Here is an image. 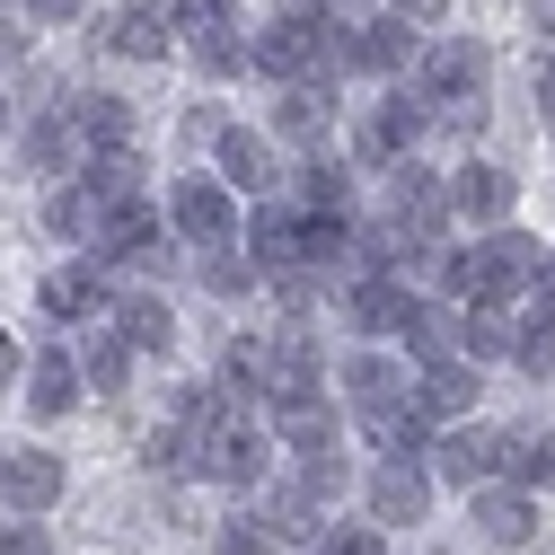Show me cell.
Masks as SVG:
<instances>
[{
	"mask_svg": "<svg viewBox=\"0 0 555 555\" xmlns=\"http://www.w3.org/2000/svg\"><path fill=\"white\" fill-rule=\"evenodd\" d=\"M44 230H53V238H89V247H98V238H106V203H98L89 185H53V194H44Z\"/></svg>",
	"mask_w": 555,
	"mask_h": 555,
	"instance_id": "484cf974",
	"label": "cell"
},
{
	"mask_svg": "<svg viewBox=\"0 0 555 555\" xmlns=\"http://www.w3.org/2000/svg\"><path fill=\"white\" fill-rule=\"evenodd\" d=\"M318 555H388V546H379V529H326Z\"/></svg>",
	"mask_w": 555,
	"mask_h": 555,
	"instance_id": "7bdbcfd3",
	"label": "cell"
},
{
	"mask_svg": "<svg viewBox=\"0 0 555 555\" xmlns=\"http://www.w3.org/2000/svg\"><path fill=\"white\" fill-rule=\"evenodd\" d=\"M221 388H230V397H256V388H264V344H256V335H230V353H221Z\"/></svg>",
	"mask_w": 555,
	"mask_h": 555,
	"instance_id": "ab89813d",
	"label": "cell"
},
{
	"mask_svg": "<svg viewBox=\"0 0 555 555\" xmlns=\"http://www.w3.org/2000/svg\"><path fill=\"white\" fill-rule=\"evenodd\" d=\"M18 53V18H0V62H10Z\"/></svg>",
	"mask_w": 555,
	"mask_h": 555,
	"instance_id": "816d5d0a",
	"label": "cell"
},
{
	"mask_svg": "<svg viewBox=\"0 0 555 555\" xmlns=\"http://www.w3.org/2000/svg\"><path fill=\"white\" fill-rule=\"evenodd\" d=\"M529 292H538V318L555 326V247H546V264H538V283H529Z\"/></svg>",
	"mask_w": 555,
	"mask_h": 555,
	"instance_id": "f6af8a7d",
	"label": "cell"
},
{
	"mask_svg": "<svg viewBox=\"0 0 555 555\" xmlns=\"http://www.w3.org/2000/svg\"><path fill=\"white\" fill-rule=\"evenodd\" d=\"M538 36H555V0H538Z\"/></svg>",
	"mask_w": 555,
	"mask_h": 555,
	"instance_id": "f5cc1de1",
	"label": "cell"
},
{
	"mask_svg": "<svg viewBox=\"0 0 555 555\" xmlns=\"http://www.w3.org/2000/svg\"><path fill=\"white\" fill-rule=\"evenodd\" d=\"M362 503H371V529H414V520L433 512V476L405 467V459H388V467H371Z\"/></svg>",
	"mask_w": 555,
	"mask_h": 555,
	"instance_id": "52a82bcc",
	"label": "cell"
},
{
	"mask_svg": "<svg viewBox=\"0 0 555 555\" xmlns=\"http://www.w3.org/2000/svg\"><path fill=\"white\" fill-rule=\"evenodd\" d=\"M203 292H221V300H238L247 283H256V256H238V247H203Z\"/></svg>",
	"mask_w": 555,
	"mask_h": 555,
	"instance_id": "74e56055",
	"label": "cell"
},
{
	"mask_svg": "<svg viewBox=\"0 0 555 555\" xmlns=\"http://www.w3.org/2000/svg\"><path fill=\"white\" fill-rule=\"evenodd\" d=\"M142 459H151L159 476H203V433H185V424H159V433L142 441Z\"/></svg>",
	"mask_w": 555,
	"mask_h": 555,
	"instance_id": "8d00e7d4",
	"label": "cell"
},
{
	"mask_svg": "<svg viewBox=\"0 0 555 555\" xmlns=\"http://www.w3.org/2000/svg\"><path fill=\"white\" fill-rule=\"evenodd\" d=\"M256 62V36L238 27V18H212V27H194V72L203 80H238Z\"/></svg>",
	"mask_w": 555,
	"mask_h": 555,
	"instance_id": "603a6c76",
	"label": "cell"
},
{
	"mask_svg": "<svg viewBox=\"0 0 555 555\" xmlns=\"http://www.w3.org/2000/svg\"><path fill=\"white\" fill-rule=\"evenodd\" d=\"M0 555H44V529L18 520V529H0Z\"/></svg>",
	"mask_w": 555,
	"mask_h": 555,
	"instance_id": "ee69618b",
	"label": "cell"
},
{
	"mask_svg": "<svg viewBox=\"0 0 555 555\" xmlns=\"http://www.w3.org/2000/svg\"><path fill=\"white\" fill-rule=\"evenodd\" d=\"M212 555H283V538L264 529V512H238V520L212 529Z\"/></svg>",
	"mask_w": 555,
	"mask_h": 555,
	"instance_id": "f35d334b",
	"label": "cell"
},
{
	"mask_svg": "<svg viewBox=\"0 0 555 555\" xmlns=\"http://www.w3.org/2000/svg\"><path fill=\"white\" fill-rule=\"evenodd\" d=\"M414 309H424V300H414L397 273H353V283H344V318H353L362 335H405Z\"/></svg>",
	"mask_w": 555,
	"mask_h": 555,
	"instance_id": "ba28073f",
	"label": "cell"
},
{
	"mask_svg": "<svg viewBox=\"0 0 555 555\" xmlns=\"http://www.w3.org/2000/svg\"><path fill=\"white\" fill-rule=\"evenodd\" d=\"M300 203H309V221H353V168L309 159L300 168Z\"/></svg>",
	"mask_w": 555,
	"mask_h": 555,
	"instance_id": "4316f807",
	"label": "cell"
},
{
	"mask_svg": "<svg viewBox=\"0 0 555 555\" xmlns=\"http://www.w3.org/2000/svg\"><path fill=\"white\" fill-rule=\"evenodd\" d=\"M80 379H89L98 397H124V388H132V344H124L115 326H98V335H89V362H80Z\"/></svg>",
	"mask_w": 555,
	"mask_h": 555,
	"instance_id": "f546056e",
	"label": "cell"
},
{
	"mask_svg": "<svg viewBox=\"0 0 555 555\" xmlns=\"http://www.w3.org/2000/svg\"><path fill=\"white\" fill-rule=\"evenodd\" d=\"M459 353H467V362H503V353H520V326H512L503 309H467V318H459Z\"/></svg>",
	"mask_w": 555,
	"mask_h": 555,
	"instance_id": "f1b7e54d",
	"label": "cell"
},
{
	"mask_svg": "<svg viewBox=\"0 0 555 555\" xmlns=\"http://www.w3.org/2000/svg\"><path fill=\"white\" fill-rule=\"evenodd\" d=\"M80 362L72 353H53V344H44V353H36V371H27V405H36V424H53V414H72L80 405Z\"/></svg>",
	"mask_w": 555,
	"mask_h": 555,
	"instance_id": "d6986e66",
	"label": "cell"
},
{
	"mask_svg": "<svg viewBox=\"0 0 555 555\" xmlns=\"http://www.w3.org/2000/svg\"><path fill=\"white\" fill-rule=\"evenodd\" d=\"M27 10H36V18H80L89 0H27Z\"/></svg>",
	"mask_w": 555,
	"mask_h": 555,
	"instance_id": "681fc988",
	"label": "cell"
},
{
	"mask_svg": "<svg viewBox=\"0 0 555 555\" xmlns=\"http://www.w3.org/2000/svg\"><path fill=\"white\" fill-rule=\"evenodd\" d=\"M467 520L485 529V546H529V538H538V503H529V485H485Z\"/></svg>",
	"mask_w": 555,
	"mask_h": 555,
	"instance_id": "2e32d148",
	"label": "cell"
},
{
	"mask_svg": "<svg viewBox=\"0 0 555 555\" xmlns=\"http://www.w3.org/2000/svg\"><path fill=\"white\" fill-rule=\"evenodd\" d=\"M450 177H433L424 159H397L388 168V221L414 238V247H441V230H450Z\"/></svg>",
	"mask_w": 555,
	"mask_h": 555,
	"instance_id": "3957f363",
	"label": "cell"
},
{
	"mask_svg": "<svg viewBox=\"0 0 555 555\" xmlns=\"http://www.w3.org/2000/svg\"><path fill=\"white\" fill-rule=\"evenodd\" d=\"M326 362H318V344L309 335H283V344H264V397L273 405H292V397H318Z\"/></svg>",
	"mask_w": 555,
	"mask_h": 555,
	"instance_id": "e0dca14e",
	"label": "cell"
},
{
	"mask_svg": "<svg viewBox=\"0 0 555 555\" xmlns=\"http://www.w3.org/2000/svg\"><path fill=\"white\" fill-rule=\"evenodd\" d=\"M450 203H459V212L467 221H485V230H503L512 221V203H520V185L494 168V159H467L459 177H450Z\"/></svg>",
	"mask_w": 555,
	"mask_h": 555,
	"instance_id": "9a60e30c",
	"label": "cell"
},
{
	"mask_svg": "<svg viewBox=\"0 0 555 555\" xmlns=\"http://www.w3.org/2000/svg\"><path fill=\"white\" fill-rule=\"evenodd\" d=\"M538 115L555 124V62H538Z\"/></svg>",
	"mask_w": 555,
	"mask_h": 555,
	"instance_id": "c3c4849f",
	"label": "cell"
},
{
	"mask_svg": "<svg viewBox=\"0 0 555 555\" xmlns=\"http://www.w3.org/2000/svg\"><path fill=\"white\" fill-rule=\"evenodd\" d=\"M247 256H256V273H300L309 264V221L283 212V203H256L247 212Z\"/></svg>",
	"mask_w": 555,
	"mask_h": 555,
	"instance_id": "30bf717a",
	"label": "cell"
},
{
	"mask_svg": "<svg viewBox=\"0 0 555 555\" xmlns=\"http://www.w3.org/2000/svg\"><path fill=\"white\" fill-rule=\"evenodd\" d=\"M273 424H283L292 450H335V405H326V397H292V405H273Z\"/></svg>",
	"mask_w": 555,
	"mask_h": 555,
	"instance_id": "4dcf8cb0",
	"label": "cell"
},
{
	"mask_svg": "<svg viewBox=\"0 0 555 555\" xmlns=\"http://www.w3.org/2000/svg\"><path fill=\"white\" fill-rule=\"evenodd\" d=\"M212 159H221L212 177H221L230 194H256V203H264L273 185H283V159H273V142H264V132H247V124H230V132H221Z\"/></svg>",
	"mask_w": 555,
	"mask_h": 555,
	"instance_id": "9c48e42d",
	"label": "cell"
},
{
	"mask_svg": "<svg viewBox=\"0 0 555 555\" xmlns=\"http://www.w3.org/2000/svg\"><path fill=\"white\" fill-rule=\"evenodd\" d=\"M256 72H264V80H283V89L318 80V27H292V18L256 27Z\"/></svg>",
	"mask_w": 555,
	"mask_h": 555,
	"instance_id": "5bb4252c",
	"label": "cell"
},
{
	"mask_svg": "<svg viewBox=\"0 0 555 555\" xmlns=\"http://www.w3.org/2000/svg\"><path fill=\"white\" fill-rule=\"evenodd\" d=\"M520 485H555V433H538V441H520V467H512Z\"/></svg>",
	"mask_w": 555,
	"mask_h": 555,
	"instance_id": "b9f144b4",
	"label": "cell"
},
{
	"mask_svg": "<svg viewBox=\"0 0 555 555\" xmlns=\"http://www.w3.org/2000/svg\"><path fill=\"white\" fill-rule=\"evenodd\" d=\"M0 132H10V106H0Z\"/></svg>",
	"mask_w": 555,
	"mask_h": 555,
	"instance_id": "db71d44e",
	"label": "cell"
},
{
	"mask_svg": "<svg viewBox=\"0 0 555 555\" xmlns=\"http://www.w3.org/2000/svg\"><path fill=\"white\" fill-rule=\"evenodd\" d=\"M433 115H441V124H459V132H476V124H485V98H459V106H433Z\"/></svg>",
	"mask_w": 555,
	"mask_h": 555,
	"instance_id": "bcb514c9",
	"label": "cell"
},
{
	"mask_svg": "<svg viewBox=\"0 0 555 555\" xmlns=\"http://www.w3.org/2000/svg\"><path fill=\"white\" fill-rule=\"evenodd\" d=\"M405 353L424 362V371L459 362V318H441V309H414V326H405Z\"/></svg>",
	"mask_w": 555,
	"mask_h": 555,
	"instance_id": "d590c367",
	"label": "cell"
},
{
	"mask_svg": "<svg viewBox=\"0 0 555 555\" xmlns=\"http://www.w3.org/2000/svg\"><path fill=\"white\" fill-rule=\"evenodd\" d=\"M72 132L98 142V151H132V106L106 98V89H89V98H72Z\"/></svg>",
	"mask_w": 555,
	"mask_h": 555,
	"instance_id": "d4e9b609",
	"label": "cell"
},
{
	"mask_svg": "<svg viewBox=\"0 0 555 555\" xmlns=\"http://www.w3.org/2000/svg\"><path fill=\"white\" fill-rule=\"evenodd\" d=\"M0 503H10L18 520H44L62 503V459L44 450H10V467H0Z\"/></svg>",
	"mask_w": 555,
	"mask_h": 555,
	"instance_id": "4fadbf2b",
	"label": "cell"
},
{
	"mask_svg": "<svg viewBox=\"0 0 555 555\" xmlns=\"http://www.w3.org/2000/svg\"><path fill=\"white\" fill-rule=\"evenodd\" d=\"M203 476H221V485H238V494H256V476H264V433L247 424V414H230L221 433H203Z\"/></svg>",
	"mask_w": 555,
	"mask_h": 555,
	"instance_id": "7c38bea8",
	"label": "cell"
},
{
	"mask_svg": "<svg viewBox=\"0 0 555 555\" xmlns=\"http://www.w3.org/2000/svg\"><path fill=\"white\" fill-rule=\"evenodd\" d=\"M326 124H335V80H300L273 106V132H283V142H326Z\"/></svg>",
	"mask_w": 555,
	"mask_h": 555,
	"instance_id": "ffe728a7",
	"label": "cell"
},
{
	"mask_svg": "<svg viewBox=\"0 0 555 555\" xmlns=\"http://www.w3.org/2000/svg\"><path fill=\"white\" fill-rule=\"evenodd\" d=\"M388 10H397L405 27H433V18H441V0H388Z\"/></svg>",
	"mask_w": 555,
	"mask_h": 555,
	"instance_id": "7dc6e473",
	"label": "cell"
},
{
	"mask_svg": "<svg viewBox=\"0 0 555 555\" xmlns=\"http://www.w3.org/2000/svg\"><path fill=\"white\" fill-rule=\"evenodd\" d=\"M433 467L450 476V485H503L512 467H520V441L512 433H494V424H459V433H441V450H433Z\"/></svg>",
	"mask_w": 555,
	"mask_h": 555,
	"instance_id": "5b68a950",
	"label": "cell"
},
{
	"mask_svg": "<svg viewBox=\"0 0 555 555\" xmlns=\"http://www.w3.org/2000/svg\"><path fill=\"white\" fill-rule=\"evenodd\" d=\"M0 467H10V450H0Z\"/></svg>",
	"mask_w": 555,
	"mask_h": 555,
	"instance_id": "11a10c76",
	"label": "cell"
},
{
	"mask_svg": "<svg viewBox=\"0 0 555 555\" xmlns=\"http://www.w3.org/2000/svg\"><path fill=\"white\" fill-rule=\"evenodd\" d=\"M344 388H353V405H362V414H379V405H405V397H414V388L397 379V362H388V353H353V362H344Z\"/></svg>",
	"mask_w": 555,
	"mask_h": 555,
	"instance_id": "83f0119b",
	"label": "cell"
},
{
	"mask_svg": "<svg viewBox=\"0 0 555 555\" xmlns=\"http://www.w3.org/2000/svg\"><path fill=\"white\" fill-rule=\"evenodd\" d=\"M467 405H476V362H441V371L414 379V414L424 424H459Z\"/></svg>",
	"mask_w": 555,
	"mask_h": 555,
	"instance_id": "44dd1931",
	"label": "cell"
},
{
	"mask_svg": "<svg viewBox=\"0 0 555 555\" xmlns=\"http://www.w3.org/2000/svg\"><path fill=\"white\" fill-rule=\"evenodd\" d=\"M414 53H424V36H414L397 10H379V18H362V27H353V72L405 80V72H414Z\"/></svg>",
	"mask_w": 555,
	"mask_h": 555,
	"instance_id": "8fae6325",
	"label": "cell"
},
{
	"mask_svg": "<svg viewBox=\"0 0 555 555\" xmlns=\"http://www.w3.org/2000/svg\"><path fill=\"white\" fill-rule=\"evenodd\" d=\"M168 36H177V27L159 18V0H132V10H115V18H106V44H115V53H132V62H159V53H168Z\"/></svg>",
	"mask_w": 555,
	"mask_h": 555,
	"instance_id": "cb8c5ba5",
	"label": "cell"
},
{
	"mask_svg": "<svg viewBox=\"0 0 555 555\" xmlns=\"http://www.w3.org/2000/svg\"><path fill=\"white\" fill-rule=\"evenodd\" d=\"M414 98H424V106L485 98V44L476 36H433L424 53H414Z\"/></svg>",
	"mask_w": 555,
	"mask_h": 555,
	"instance_id": "277c9868",
	"label": "cell"
},
{
	"mask_svg": "<svg viewBox=\"0 0 555 555\" xmlns=\"http://www.w3.org/2000/svg\"><path fill=\"white\" fill-rule=\"evenodd\" d=\"M264 529L283 538V546H318V538H326V512H318V503H300L292 485H283V494L264 503Z\"/></svg>",
	"mask_w": 555,
	"mask_h": 555,
	"instance_id": "e575fe53",
	"label": "cell"
},
{
	"mask_svg": "<svg viewBox=\"0 0 555 555\" xmlns=\"http://www.w3.org/2000/svg\"><path fill=\"white\" fill-rule=\"evenodd\" d=\"M512 362H520L529 379H555V326H546V318H538V326H520V353H512Z\"/></svg>",
	"mask_w": 555,
	"mask_h": 555,
	"instance_id": "60d3db41",
	"label": "cell"
},
{
	"mask_svg": "<svg viewBox=\"0 0 555 555\" xmlns=\"http://www.w3.org/2000/svg\"><path fill=\"white\" fill-rule=\"evenodd\" d=\"M538 264H546L538 238L494 230V238H476V247L441 256V283H450V300H467V309H503V300H520V292L538 283Z\"/></svg>",
	"mask_w": 555,
	"mask_h": 555,
	"instance_id": "6da1fadb",
	"label": "cell"
},
{
	"mask_svg": "<svg viewBox=\"0 0 555 555\" xmlns=\"http://www.w3.org/2000/svg\"><path fill=\"white\" fill-rule=\"evenodd\" d=\"M344 485H353L344 450H300V476H292V494H300V503H318V512H326V503L344 494Z\"/></svg>",
	"mask_w": 555,
	"mask_h": 555,
	"instance_id": "836d02e7",
	"label": "cell"
},
{
	"mask_svg": "<svg viewBox=\"0 0 555 555\" xmlns=\"http://www.w3.org/2000/svg\"><path fill=\"white\" fill-rule=\"evenodd\" d=\"M106 326L132 344V353H168V344H177V318H168L159 292H124V300L106 309Z\"/></svg>",
	"mask_w": 555,
	"mask_h": 555,
	"instance_id": "ac0fdd59",
	"label": "cell"
},
{
	"mask_svg": "<svg viewBox=\"0 0 555 555\" xmlns=\"http://www.w3.org/2000/svg\"><path fill=\"white\" fill-rule=\"evenodd\" d=\"M44 309L53 318H106V273L80 256V264H53L44 273Z\"/></svg>",
	"mask_w": 555,
	"mask_h": 555,
	"instance_id": "7402d4cb",
	"label": "cell"
},
{
	"mask_svg": "<svg viewBox=\"0 0 555 555\" xmlns=\"http://www.w3.org/2000/svg\"><path fill=\"white\" fill-rule=\"evenodd\" d=\"M424 124H433V106H424V98H414V89H388V98H379V106H371V115L353 124V159L388 177L397 159H414V142H424Z\"/></svg>",
	"mask_w": 555,
	"mask_h": 555,
	"instance_id": "7a4b0ae2",
	"label": "cell"
},
{
	"mask_svg": "<svg viewBox=\"0 0 555 555\" xmlns=\"http://www.w3.org/2000/svg\"><path fill=\"white\" fill-rule=\"evenodd\" d=\"M80 185L106 203V212H115V203H142V159H132V151H98Z\"/></svg>",
	"mask_w": 555,
	"mask_h": 555,
	"instance_id": "1f68e13d",
	"label": "cell"
},
{
	"mask_svg": "<svg viewBox=\"0 0 555 555\" xmlns=\"http://www.w3.org/2000/svg\"><path fill=\"white\" fill-rule=\"evenodd\" d=\"M18 379V353H10V335H0V388H10Z\"/></svg>",
	"mask_w": 555,
	"mask_h": 555,
	"instance_id": "f907efd6",
	"label": "cell"
},
{
	"mask_svg": "<svg viewBox=\"0 0 555 555\" xmlns=\"http://www.w3.org/2000/svg\"><path fill=\"white\" fill-rule=\"evenodd\" d=\"M168 221H177L194 247H230V238H238V203H230V185H221V177H177Z\"/></svg>",
	"mask_w": 555,
	"mask_h": 555,
	"instance_id": "8992f818",
	"label": "cell"
},
{
	"mask_svg": "<svg viewBox=\"0 0 555 555\" xmlns=\"http://www.w3.org/2000/svg\"><path fill=\"white\" fill-rule=\"evenodd\" d=\"M72 151H80L72 115H36V124H27V168H36V177H62V168H72Z\"/></svg>",
	"mask_w": 555,
	"mask_h": 555,
	"instance_id": "d6a6232c",
	"label": "cell"
}]
</instances>
